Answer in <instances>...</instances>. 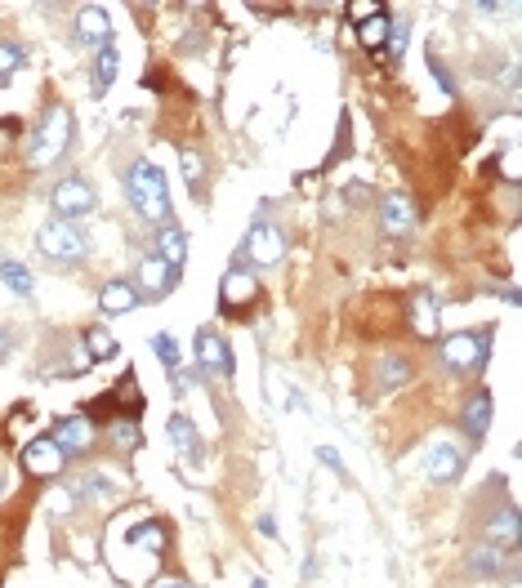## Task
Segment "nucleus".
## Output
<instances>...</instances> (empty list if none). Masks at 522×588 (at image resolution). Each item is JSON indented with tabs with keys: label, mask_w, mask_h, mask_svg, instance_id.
<instances>
[{
	"label": "nucleus",
	"mask_w": 522,
	"mask_h": 588,
	"mask_svg": "<svg viewBox=\"0 0 522 588\" xmlns=\"http://www.w3.org/2000/svg\"><path fill=\"white\" fill-rule=\"evenodd\" d=\"M126 196H130V210L148 223H170V187H165V174L152 165V161H134L130 174H126Z\"/></svg>",
	"instance_id": "1"
},
{
	"label": "nucleus",
	"mask_w": 522,
	"mask_h": 588,
	"mask_svg": "<svg viewBox=\"0 0 522 588\" xmlns=\"http://www.w3.org/2000/svg\"><path fill=\"white\" fill-rule=\"evenodd\" d=\"M72 148V107H63V103H54V107H45V116H41V126L32 130V165H54V161H63V152Z\"/></svg>",
	"instance_id": "2"
},
{
	"label": "nucleus",
	"mask_w": 522,
	"mask_h": 588,
	"mask_svg": "<svg viewBox=\"0 0 522 588\" xmlns=\"http://www.w3.org/2000/svg\"><path fill=\"white\" fill-rule=\"evenodd\" d=\"M491 357V325L482 330H456L442 339V366L451 375H478Z\"/></svg>",
	"instance_id": "3"
},
{
	"label": "nucleus",
	"mask_w": 522,
	"mask_h": 588,
	"mask_svg": "<svg viewBox=\"0 0 522 588\" xmlns=\"http://www.w3.org/2000/svg\"><path fill=\"white\" fill-rule=\"evenodd\" d=\"M36 246H41V255L54 259V263H85V255H89L85 232H81L76 223H67V218H50V223H41Z\"/></svg>",
	"instance_id": "4"
},
{
	"label": "nucleus",
	"mask_w": 522,
	"mask_h": 588,
	"mask_svg": "<svg viewBox=\"0 0 522 588\" xmlns=\"http://www.w3.org/2000/svg\"><path fill=\"white\" fill-rule=\"evenodd\" d=\"M237 255L246 263H255V268H277L286 259V232L277 223H268V218H255V227L246 232V246Z\"/></svg>",
	"instance_id": "5"
},
{
	"label": "nucleus",
	"mask_w": 522,
	"mask_h": 588,
	"mask_svg": "<svg viewBox=\"0 0 522 588\" xmlns=\"http://www.w3.org/2000/svg\"><path fill=\"white\" fill-rule=\"evenodd\" d=\"M50 205H54V218H85V214H94L98 210V196H94V187L85 183V179H58L54 183V192H50Z\"/></svg>",
	"instance_id": "6"
},
{
	"label": "nucleus",
	"mask_w": 522,
	"mask_h": 588,
	"mask_svg": "<svg viewBox=\"0 0 522 588\" xmlns=\"http://www.w3.org/2000/svg\"><path fill=\"white\" fill-rule=\"evenodd\" d=\"M192 352H196V366L205 375H219V379H233V352H228V339L211 325H201L196 339H192Z\"/></svg>",
	"instance_id": "7"
},
{
	"label": "nucleus",
	"mask_w": 522,
	"mask_h": 588,
	"mask_svg": "<svg viewBox=\"0 0 522 588\" xmlns=\"http://www.w3.org/2000/svg\"><path fill=\"white\" fill-rule=\"evenodd\" d=\"M174 286H179V268H170V263L157 259V255H143V259H139V268H134V290H139L143 299H165Z\"/></svg>",
	"instance_id": "8"
},
{
	"label": "nucleus",
	"mask_w": 522,
	"mask_h": 588,
	"mask_svg": "<svg viewBox=\"0 0 522 588\" xmlns=\"http://www.w3.org/2000/svg\"><path fill=\"white\" fill-rule=\"evenodd\" d=\"M50 437H54V446L63 450V459L72 463V459L89 454V446H94V419H89V415H67V419L54 424Z\"/></svg>",
	"instance_id": "9"
},
{
	"label": "nucleus",
	"mask_w": 522,
	"mask_h": 588,
	"mask_svg": "<svg viewBox=\"0 0 522 588\" xmlns=\"http://www.w3.org/2000/svg\"><path fill=\"white\" fill-rule=\"evenodd\" d=\"M63 468H67V459H63V450L54 446V437H36V441L23 446V473H27V477L50 482V477L63 473Z\"/></svg>",
	"instance_id": "10"
},
{
	"label": "nucleus",
	"mask_w": 522,
	"mask_h": 588,
	"mask_svg": "<svg viewBox=\"0 0 522 588\" xmlns=\"http://www.w3.org/2000/svg\"><path fill=\"white\" fill-rule=\"evenodd\" d=\"M415 218H420V210H415V201H411L406 192L380 196V227L388 232V237H411V232H415Z\"/></svg>",
	"instance_id": "11"
},
{
	"label": "nucleus",
	"mask_w": 522,
	"mask_h": 588,
	"mask_svg": "<svg viewBox=\"0 0 522 588\" xmlns=\"http://www.w3.org/2000/svg\"><path fill=\"white\" fill-rule=\"evenodd\" d=\"M425 473H429V482H438V486L460 482V473H464V450L451 446V441H438V446L429 450V459H425Z\"/></svg>",
	"instance_id": "12"
},
{
	"label": "nucleus",
	"mask_w": 522,
	"mask_h": 588,
	"mask_svg": "<svg viewBox=\"0 0 522 588\" xmlns=\"http://www.w3.org/2000/svg\"><path fill=\"white\" fill-rule=\"evenodd\" d=\"M491 419H495V397H491L487 388H478V393L464 401V410H460V428H464L473 441H482V437L491 432Z\"/></svg>",
	"instance_id": "13"
},
{
	"label": "nucleus",
	"mask_w": 522,
	"mask_h": 588,
	"mask_svg": "<svg viewBox=\"0 0 522 588\" xmlns=\"http://www.w3.org/2000/svg\"><path fill=\"white\" fill-rule=\"evenodd\" d=\"M139 303H143V294L134 290V281H108V286L98 290V312L103 317H126Z\"/></svg>",
	"instance_id": "14"
},
{
	"label": "nucleus",
	"mask_w": 522,
	"mask_h": 588,
	"mask_svg": "<svg viewBox=\"0 0 522 588\" xmlns=\"http://www.w3.org/2000/svg\"><path fill=\"white\" fill-rule=\"evenodd\" d=\"M255 294H259V286H255V277H250L246 268H228V272H224V286H219V303H224L228 312L246 308V303H250Z\"/></svg>",
	"instance_id": "15"
},
{
	"label": "nucleus",
	"mask_w": 522,
	"mask_h": 588,
	"mask_svg": "<svg viewBox=\"0 0 522 588\" xmlns=\"http://www.w3.org/2000/svg\"><path fill=\"white\" fill-rule=\"evenodd\" d=\"M165 437H170V446H174L188 463H201V432H196V424H192L188 415H170Z\"/></svg>",
	"instance_id": "16"
},
{
	"label": "nucleus",
	"mask_w": 522,
	"mask_h": 588,
	"mask_svg": "<svg viewBox=\"0 0 522 588\" xmlns=\"http://www.w3.org/2000/svg\"><path fill=\"white\" fill-rule=\"evenodd\" d=\"M76 36H81L85 45H108V41H112V19H108V10H103V5H85V10L76 14Z\"/></svg>",
	"instance_id": "17"
},
{
	"label": "nucleus",
	"mask_w": 522,
	"mask_h": 588,
	"mask_svg": "<svg viewBox=\"0 0 522 588\" xmlns=\"http://www.w3.org/2000/svg\"><path fill=\"white\" fill-rule=\"evenodd\" d=\"M157 259H165L170 268H183V259H188V232L170 218V223H161V232H157V250H152Z\"/></svg>",
	"instance_id": "18"
},
{
	"label": "nucleus",
	"mask_w": 522,
	"mask_h": 588,
	"mask_svg": "<svg viewBox=\"0 0 522 588\" xmlns=\"http://www.w3.org/2000/svg\"><path fill=\"white\" fill-rule=\"evenodd\" d=\"M487 539H491V544H500L504 553H518L522 526H518V508H513V504H504V508L487 522Z\"/></svg>",
	"instance_id": "19"
},
{
	"label": "nucleus",
	"mask_w": 522,
	"mask_h": 588,
	"mask_svg": "<svg viewBox=\"0 0 522 588\" xmlns=\"http://www.w3.org/2000/svg\"><path fill=\"white\" fill-rule=\"evenodd\" d=\"M438 321H442V312H438L434 294L420 290V294L411 299V330L420 334V339H438Z\"/></svg>",
	"instance_id": "20"
},
{
	"label": "nucleus",
	"mask_w": 522,
	"mask_h": 588,
	"mask_svg": "<svg viewBox=\"0 0 522 588\" xmlns=\"http://www.w3.org/2000/svg\"><path fill=\"white\" fill-rule=\"evenodd\" d=\"M117 67H121V54H117V45L108 41V45H98V54H94V72H89V85H94V94H108L112 89V80H117Z\"/></svg>",
	"instance_id": "21"
},
{
	"label": "nucleus",
	"mask_w": 522,
	"mask_h": 588,
	"mask_svg": "<svg viewBox=\"0 0 522 588\" xmlns=\"http://www.w3.org/2000/svg\"><path fill=\"white\" fill-rule=\"evenodd\" d=\"M117 347H121V343H117L112 330H103V325H89V330H85V357H89V362H112Z\"/></svg>",
	"instance_id": "22"
},
{
	"label": "nucleus",
	"mask_w": 522,
	"mask_h": 588,
	"mask_svg": "<svg viewBox=\"0 0 522 588\" xmlns=\"http://www.w3.org/2000/svg\"><path fill=\"white\" fill-rule=\"evenodd\" d=\"M504 557H513V553H495V544H491V548H473V553H469V570L495 579V575H504Z\"/></svg>",
	"instance_id": "23"
},
{
	"label": "nucleus",
	"mask_w": 522,
	"mask_h": 588,
	"mask_svg": "<svg viewBox=\"0 0 522 588\" xmlns=\"http://www.w3.org/2000/svg\"><path fill=\"white\" fill-rule=\"evenodd\" d=\"M406 379H411V362L397 357V352H388V357L380 362V388L388 393V388H402Z\"/></svg>",
	"instance_id": "24"
},
{
	"label": "nucleus",
	"mask_w": 522,
	"mask_h": 588,
	"mask_svg": "<svg viewBox=\"0 0 522 588\" xmlns=\"http://www.w3.org/2000/svg\"><path fill=\"white\" fill-rule=\"evenodd\" d=\"M388 27H393V19L380 10L375 19H366V23L357 27V41H362L366 50H380V45H388Z\"/></svg>",
	"instance_id": "25"
},
{
	"label": "nucleus",
	"mask_w": 522,
	"mask_h": 588,
	"mask_svg": "<svg viewBox=\"0 0 522 588\" xmlns=\"http://www.w3.org/2000/svg\"><path fill=\"white\" fill-rule=\"evenodd\" d=\"M108 441H112L117 450H139V446H143V428H139L134 419H112Z\"/></svg>",
	"instance_id": "26"
},
{
	"label": "nucleus",
	"mask_w": 522,
	"mask_h": 588,
	"mask_svg": "<svg viewBox=\"0 0 522 588\" xmlns=\"http://www.w3.org/2000/svg\"><path fill=\"white\" fill-rule=\"evenodd\" d=\"M0 281H5L14 294H32V290H36V277H32L19 259H5V263H0Z\"/></svg>",
	"instance_id": "27"
},
{
	"label": "nucleus",
	"mask_w": 522,
	"mask_h": 588,
	"mask_svg": "<svg viewBox=\"0 0 522 588\" xmlns=\"http://www.w3.org/2000/svg\"><path fill=\"white\" fill-rule=\"evenodd\" d=\"M152 352H157V362H161L170 375H174V370H179V362H183L179 339H174V334H165V330H161V334H152Z\"/></svg>",
	"instance_id": "28"
},
{
	"label": "nucleus",
	"mask_w": 522,
	"mask_h": 588,
	"mask_svg": "<svg viewBox=\"0 0 522 588\" xmlns=\"http://www.w3.org/2000/svg\"><path fill=\"white\" fill-rule=\"evenodd\" d=\"M130 544H134V548H148V553H161V548H165V531L148 517V522H139V526L130 531Z\"/></svg>",
	"instance_id": "29"
},
{
	"label": "nucleus",
	"mask_w": 522,
	"mask_h": 588,
	"mask_svg": "<svg viewBox=\"0 0 522 588\" xmlns=\"http://www.w3.org/2000/svg\"><path fill=\"white\" fill-rule=\"evenodd\" d=\"M23 63H27V50H23L19 41H0V80L14 76Z\"/></svg>",
	"instance_id": "30"
},
{
	"label": "nucleus",
	"mask_w": 522,
	"mask_h": 588,
	"mask_svg": "<svg viewBox=\"0 0 522 588\" xmlns=\"http://www.w3.org/2000/svg\"><path fill=\"white\" fill-rule=\"evenodd\" d=\"M179 170H183V179H188V187H201V174H205V161H201V152H179Z\"/></svg>",
	"instance_id": "31"
},
{
	"label": "nucleus",
	"mask_w": 522,
	"mask_h": 588,
	"mask_svg": "<svg viewBox=\"0 0 522 588\" xmlns=\"http://www.w3.org/2000/svg\"><path fill=\"white\" fill-rule=\"evenodd\" d=\"M406 32H411V23H406V19H393V27H388V54H393V58H402Z\"/></svg>",
	"instance_id": "32"
},
{
	"label": "nucleus",
	"mask_w": 522,
	"mask_h": 588,
	"mask_svg": "<svg viewBox=\"0 0 522 588\" xmlns=\"http://www.w3.org/2000/svg\"><path fill=\"white\" fill-rule=\"evenodd\" d=\"M14 139H19V121H14V116H5V121H0V157L14 148Z\"/></svg>",
	"instance_id": "33"
},
{
	"label": "nucleus",
	"mask_w": 522,
	"mask_h": 588,
	"mask_svg": "<svg viewBox=\"0 0 522 588\" xmlns=\"http://www.w3.org/2000/svg\"><path fill=\"white\" fill-rule=\"evenodd\" d=\"M81 491H85V495H89V500H103V495H108V491H112V486H108V477H98V473H89V477H85V486H81Z\"/></svg>",
	"instance_id": "34"
},
{
	"label": "nucleus",
	"mask_w": 522,
	"mask_h": 588,
	"mask_svg": "<svg viewBox=\"0 0 522 588\" xmlns=\"http://www.w3.org/2000/svg\"><path fill=\"white\" fill-rule=\"evenodd\" d=\"M349 14H353L357 23H366V19H375V14H380V5H375V0H353Z\"/></svg>",
	"instance_id": "35"
},
{
	"label": "nucleus",
	"mask_w": 522,
	"mask_h": 588,
	"mask_svg": "<svg viewBox=\"0 0 522 588\" xmlns=\"http://www.w3.org/2000/svg\"><path fill=\"white\" fill-rule=\"evenodd\" d=\"M264 393H268V401H277V406H281V401H290V388H286V384H281L277 375H268V384H264Z\"/></svg>",
	"instance_id": "36"
},
{
	"label": "nucleus",
	"mask_w": 522,
	"mask_h": 588,
	"mask_svg": "<svg viewBox=\"0 0 522 588\" xmlns=\"http://www.w3.org/2000/svg\"><path fill=\"white\" fill-rule=\"evenodd\" d=\"M366 196H371V187H366V183H344V201H349V205H362Z\"/></svg>",
	"instance_id": "37"
},
{
	"label": "nucleus",
	"mask_w": 522,
	"mask_h": 588,
	"mask_svg": "<svg viewBox=\"0 0 522 588\" xmlns=\"http://www.w3.org/2000/svg\"><path fill=\"white\" fill-rule=\"evenodd\" d=\"M429 67H434V76L442 80V89H447V94H456V80H451V72H447V67H442L438 58H429Z\"/></svg>",
	"instance_id": "38"
},
{
	"label": "nucleus",
	"mask_w": 522,
	"mask_h": 588,
	"mask_svg": "<svg viewBox=\"0 0 522 588\" xmlns=\"http://www.w3.org/2000/svg\"><path fill=\"white\" fill-rule=\"evenodd\" d=\"M10 347H14V334H10V325H0V366H5Z\"/></svg>",
	"instance_id": "39"
},
{
	"label": "nucleus",
	"mask_w": 522,
	"mask_h": 588,
	"mask_svg": "<svg viewBox=\"0 0 522 588\" xmlns=\"http://www.w3.org/2000/svg\"><path fill=\"white\" fill-rule=\"evenodd\" d=\"M500 170H504V179L518 183V157H513V152H504V165H500Z\"/></svg>",
	"instance_id": "40"
},
{
	"label": "nucleus",
	"mask_w": 522,
	"mask_h": 588,
	"mask_svg": "<svg viewBox=\"0 0 522 588\" xmlns=\"http://www.w3.org/2000/svg\"><path fill=\"white\" fill-rule=\"evenodd\" d=\"M157 588H192V584L179 579V575H165V579H157Z\"/></svg>",
	"instance_id": "41"
},
{
	"label": "nucleus",
	"mask_w": 522,
	"mask_h": 588,
	"mask_svg": "<svg viewBox=\"0 0 522 588\" xmlns=\"http://www.w3.org/2000/svg\"><path fill=\"white\" fill-rule=\"evenodd\" d=\"M259 535H268V539H273V535H277V522H273V517H259Z\"/></svg>",
	"instance_id": "42"
},
{
	"label": "nucleus",
	"mask_w": 522,
	"mask_h": 588,
	"mask_svg": "<svg viewBox=\"0 0 522 588\" xmlns=\"http://www.w3.org/2000/svg\"><path fill=\"white\" fill-rule=\"evenodd\" d=\"M318 454H322V463H331V468H340V454H335V450H326V446H322Z\"/></svg>",
	"instance_id": "43"
},
{
	"label": "nucleus",
	"mask_w": 522,
	"mask_h": 588,
	"mask_svg": "<svg viewBox=\"0 0 522 588\" xmlns=\"http://www.w3.org/2000/svg\"><path fill=\"white\" fill-rule=\"evenodd\" d=\"M250 588H268V584H264V579H250Z\"/></svg>",
	"instance_id": "44"
},
{
	"label": "nucleus",
	"mask_w": 522,
	"mask_h": 588,
	"mask_svg": "<svg viewBox=\"0 0 522 588\" xmlns=\"http://www.w3.org/2000/svg\"><path fill=\"white\" fill-rule=\"evenodd\" d=\"M0 495H5V473H0Z\"/></svg>",
	"instance_id": "45"
}]
</instances>
